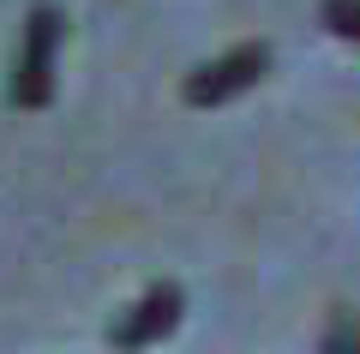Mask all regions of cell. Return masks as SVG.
<instances>
[{"instance_id":"1","label":"cell","mask_w":360,"mask_h":354,"mask_svg":"<svg viewBox=\"0 0 360 354\" xmlns=\"http://www.w3.org/2000/svg\"><path fill=\"white\" fill-rule=\"evenodd\" d=\"M60 37H66V18L60 6H30L25 18V37H18V61H13V84H6V96L18 102V108H49L54 96V61H60Z\"/></svg>"},{"instance_id":"2","label":"cell","mask_w":360,"mask_h":354,"mask_svg":"<svg viewBox=\"0 0 360 354\" xmlns=\"http://www.w3.org/2000/svg\"><path fill=\"white\" fill-rule=\"evenodd\" d=\"M264 72H270V49H264V42H240V49L217 54L210 66H198V72L186 78V90H180V96L193 102V108H222L229 96L252 90Z\"/></svg>"},{"instance_id":"3","label":"cell","mask_w":360,"mask_h":354,"mask_svg":"<svg viewBox=\"0 0 360 354\" xmlns=\"http://www.w3.org/2000/svg\"><path fill=\"white\" fill-rule=\"evenodd\" d=\"M180 312H186V294H180V282H156V289H144V301L132 306V312L115 318V330H108V342L127 354L150 348V342H162L168 330L180 324Z\"/></svg>"},{"instance_id":"4","label":"cell","mask_w":360,"mask_h":354,"mask_svg":"<svg viewBox=\"0 0 360 354\" xmlns=\"http://www.w3.org/2000/svg\"><path fill=\"white\" fill-rule=\"evenodd\" d=\"M324 354H360V312L336 306L330 324H324Z\"/></svg>"},{"instance_id":"5","label":"cell","mask_w":360,"mask_h":354,"mask_svg":"<svg viewBox=\"0 0 360 354\" xmlns=\"http://www.w3.org/2000/svg\"><path fill=\"white\" fill-rule=\"evenodd\" d=\"M319 18H324V30H336V37L360 42V0H324Z\"/></svg>"}]
</instances>
